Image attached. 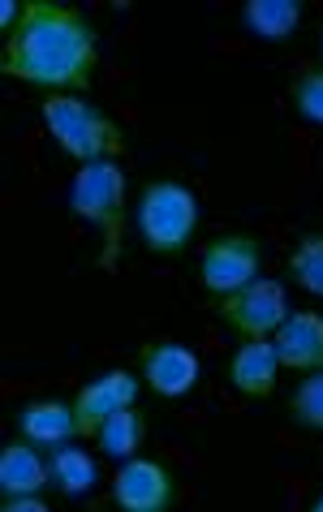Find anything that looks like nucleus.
Listing matches in <instances>:
<instances>
[{"label": "nucleus", "instance_id": "nucleus-21", "mask_svg": "<svg viewBox=\"0 0 323 512\" xmlns=\"http://www.w3.org/2000/svg\"><path fill=\"white\" fill-rule=\"evenodd\" d=\"M311 508H315V512H323V495H319V500H315V504H311Z\"/></svg>", "mask_w": 323, "mask_h": 512}, {"label": "nucleus", "instance_id": "nucleus-14", "mask_svg": "<svg viewBox=\"0 0 323 512\" xmlns=\"http://www.w3.org/2000/svg\"><path fill=\"white\" fill-rule=\"evenodd\" d=\"M242 22H246V31L259 35V39H285V35L298 31L302 5L298 0H246Z\"/></svg>", "mask_w": 323, "mask_h": 512}, {"label": "nucleus", "instance_id": "nucleus-20", "mask_svg": "<svg viewBox=\"0 0 323 512\" xmlns=\"http://www.w3.org/2000/svg\"><path fill=\"white\" fill-rule=\"evenodd\" d=\"M0 508H5V512H48V504L39 500V495H5Z\"/></svg>", "mask_w": 323, "mask_h": 512}, {"label": "nucleus", "instance_id": "nucleus-11", "mask_svg": "<svg viewBox=\"0 0 323 512\" xmlns=\"http://www.w3.org/2000/svg\"><path fill=\"white\" fill-rule=\"evenodd\" d=\"M276 375H280V353L272 340H246L229 362V383L242 396H255V401L259 396H272Z\"/></svg>", "mask_w": 323, "mask_h": 512}, {"label": "nucleus", "instance_id": "nucleus-12", "mask_svg": "<svg viewBox=\"0 0 323 512\" xmlns=\"http://www.w3.org/2000/svg\"><path fill=\"white\" fill-rule=\"evenodd\" d=\"M18 426L35 448H61L78 435V414L65 401H35L18 414Z\"/></svg>", "mask_w": 323, "mask_h": 512}, {"label": "nucleus", "instance_id": "nucleus-18", "mask_svg": "<svg viewBox=\"0 0 323 512\" xmlns=\"http://www.w3.org/2000/svg\"><path fill=\"white\" fill-rule=\"evenodd\" d=\"M293 108L302 112V121H311V125H323V69L319 65H306L293 74Z\"/></svg>", "mask_w": 323, "mask_h": 512}, {"label": "nucleus", "instance_id": "nucleus-13", "mask_svg": "<svg viewBox=\"0 0 323 512\" xmlns=\"http://www.w3.org/2000/svg\"><path fill=\"white\" fill-rule=\"evenodd\" d=\"M48 478H52V465H44L31 439L0 448V495H39Z\"/></svg>", "mask_w": 323, "mask_h": 512}, {"label": "nucleus", "instance_id": "nucleus-16", "mask_svg": "<svg viewBox=\"0 0 323 512\" xmlns=\"http://www.w3.org/2000/svg\"><path fill=\"white\" fill-rule=\"evenodd\" d=\"M48 465H52V482H56V487H61L65 495H82V491H91L95 482H100V469H95V461H91L82 448H65V444H61Z\"/></svg>", "mask_w": 323, "mask_h": 512}, {"label": "nucleus", "instance_id": "nucleus-22", "mask_svg": "<svg viewBox=\"0 0 323 512\" xmlns=\"http://www.w3.org/2000/svg\"><path fill=\"white\" fill-rule=\"evenodd\" d=\"M319 44H323V31H319Z\"/></svg>", "mask_w": 323, "mask_h": 512}, {"label": "nucleus", "instance_id": "nucleus-8", "mask_svg": "<svg viewBox=\"0 0 323 512\" xmlns=\"http://www.w3.org/2000/svg\"><path fill=\"white\" fill-rule=\"evenodd\" d=\"M138 362H143V379L147 388L164 396V401H181L194 383H199V353L177 345V340H160V345H147L138 353Z\"/></svg>", "mask_w": 323, "mask_h": 512}, {"label": "nucleus", "instance_id": "nucleus-9", "mask_svg": "<svg viewBox=\"0 0 323 512\" xmlns=\"http://www.w3.org/2000/svg\"><path fill=\"white\" fill-rule=\"evenodd\" d=\"M134 401H138V379L130 371H108L100 379H91L87 388L78 392V401H74L78 435H95L112 414L130 409Z\"/></svg>", "mask_w": 323, "mask_h": 512}, {"label": "nucleus", "instance_id": "nucleus-15", "mask_svg": "<svg viewBox=\"0 0 323 512\" xmlns=\"http://www.w3.org/2000/svg\"><path fill=\"white\" fill-rule=\"evenodd\" d=\"M95 439H100V452L112 461H130L138 448H143L147 439V418L138 414V409H121V414H112L100 431H95Z\"/></svg>", "mask_w": 323, "mask_h": 512}, {"label": "nucleus", "instance_id": "nucleus-1", "mask_svg": "<svg viewBox=\"0 0 323 512\" xmlns=\"http://www.w3.org/2000/svg\"><path fill=\"white\" fill-rule=\"evenodd\" d=\"M0 69L44 95H78L100 69V35L82 9L61 0H31L5 39Z\"/></svg>", "mask_w": 323, "mask_h": 512}, {"label": "nucleus", "instance_id": "nucleus-6", "mask_svg": "<svg viewBox=\"0 0 323 512\" xmlns=\"http://www.w3.org/2000/svg\"><path fill=\"white\" fill-rule=\"evenodd\" d=\"M259 267H263V246L255 237L224 233L203 250L199 280L207 293L220 297V293H237V289H246L250 280H259Z\"/></svg>", "mask_w": 323, "mask_h": 512}, {"label": "nucleus", "instance_id": "nucleus-7", "mask_svg": "<svg viewBox=\"0 0 323 512\" xmlns=\"http://www.w3.org/2000/svg\"><path fill=\"white\" fill-rule=\"evenodd\" d=\"M112 500L125 512H168L177 500V478H173V469L156 457H130L117 469Z\"/></svg>", "mask_w": 323, "mask_h": 512}, {"label": "nucleus", "instance_id": "nucleus-5", "mask_svg": "<svg viewBox=\"0 0 323 512\" xmlns=\"http://www.w3.org/2000/svg\"><path fill=\"white\" fill-rule=\"evenodd\" d=\"M212 310L242 340H268L272 332H280V323L289 319L285 289H280L276 280H250L246 289H237V293H220V297H212Z\"/></svg>", "mask_w": 323, "mask_h": 512}, {"label": "nucleus", "instance_id": "nucleus-3", "mask_svg": "<svg viewBox=\"0 0 323 512\" xmlns=\"http://www.w3.org/2000/svg\"><path fill=\"white\" fill-rule=\"evenodd\" d=\"M44 125L78 164H95L125 151L117 121H108V112L87 104L82 95H44Z\"/></svg>", "mask_w": 323, "mask_h": 512}, {"label": "nucleus", "instance_id": "nucleus-17", "mask_svg": "<svg viewBox=\"0 0 323 512\" xmlns=\"http://www.w3.org/2000/svg\"><path fill=\"white\" fill-rule=\"evenodd\" d=\"M289 276L298 280L306 293L323 297V233L302 237V246L293 250V259H289Z\"/></svg>", "mask_w": 323, "mask_h": 512}, {"label": "nucleus", "instance_id": "nucleus-10", "mask_svg": "<svg viewBox=\"0 0 323 512\" xmlns=\"http://www.w3.org/2000/svg\"><path fill=\"white\" fill-rule=\"evenodd\" d=\"M276 353L280 366H293V371H323V315L315 310L289 315L276 332Z\"/></svg>", "mask_w": 323, "mask_h": 512}, {"label": "nucleus", "instance_id": "nucleus-4", "mask_svg": "<svg viewBox=\"0 0 323 512\" xmlns=\"http://www.w3.org/2000/svg\"><path fill=\"white\" fill-rule=\"evenodd\" d=\"M138 237L156 254H181L199 229V198L181 181H151L134 211Z\"/></svg>", "mask_w": 323, "mask_h": 512}, {"label": "nucleus", "instance_id": "nucleus-2", "mask_svg": "<svg viewBox=\"0 0 323 512\" xmlns=\"http://www.w3.org/2000/svg\"><path fill=\"white\" fill-rule=\"evenodd\" d=\"M69 207L74 216H82L87 224H95L104 237V254L100 267L112 272L121 259V233H125V173L117 160H95L82 164L74 186H69Z\"/></svg>", "mask_w": 323, "mask_h": 512}, {"label": "nucleus", "instance_id": "nucleus-19", "mask_svg": "<svg viewBox=\"0 0 323 512\" xmlns=\"http://www.w3.org/2000/svg\"><path fill=\"white\" fill-rule=\"evenodd\" d=\"M289 409H293V418H298L302 426L323 431V371H315L298 392H293V405Z\"/></svg>", "mask_w": 323, "mask_h": 512}]
</instances>
